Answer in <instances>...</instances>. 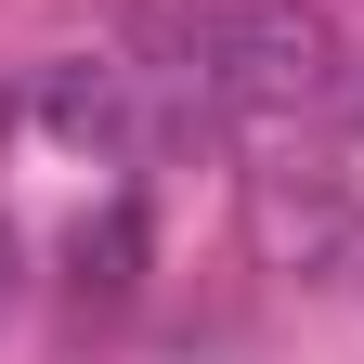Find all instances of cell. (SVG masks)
Instances as JSON below:
<instances>
[{
    "instance_id": "cell-3",
    "label": "cell",
    "mask_w": 364,
    "mask_h": 364,
    "mask_svg": "<svg viewBox=\"0 0 364 364\" xmlns=\"http://www.w3.org/2000/svg\"><path fill=\"white\" fill-rule=\"evenodd\" d=\"M130 247H144V221L105 208V235H78V287H130Z\"/></svg>"
},
{
    "instance_id": "cell-4",
    "label": "cell",
    "mask_w": 364,
    "mask_h": 364,
    "mask_svg": "<svg viewBox=\"0 0 364 364\" xmlns=\"http://www.w3.org/2000/svg\"><path fill=\"white\" fill-rule=\"evenodd\" d=\"M338 105H351V130H364V65H351V78H338Z\"/></svg>"
},
{
    "instance_id": "cell-1",
    "label": "cell",
    "mask_w": 364,
    "mask_h": 364,
    "mask_svg": "<svg viewBox=\"0 0 364 364\" xmlns=\"http://www.w3.org/2000/svg\"><path fill=\"white\" fill-rule=\"evenodd\" d=\"M196 78L221 105H247V117H299V105H326L351 65H338V26L312 14V0H221L196 26Z\"/></svg>"
},
{
    "instance_id": "cell-2",
    "label": "cell",
    "mask_w": 364,
    "mask_h": 364,
    "mask_svg": "<svg viewBox=\"0 0 364 364\" xmlns=\"http://www.w3.org/2000/svg\"><path fill=\"white\" fill-rule=\"evenodd\" d=\"M53 130H65V144H130L117 65H53Z\"/></svg>"
},
{
    "instance_id": "cell-5",
    "label": "cell",
    "mask_w": 364,
    "mask_h": 364,
    "mask_svg": "<svg viewBox=\"0 0 364 364\" xmlns=\"http://www.w3.org/2000/svg\"><path fill=\"white\" fill-rule=\"evenodd\" d=\"M0 299H14V235H0Z\"/></svg>"
}]
</instances>
